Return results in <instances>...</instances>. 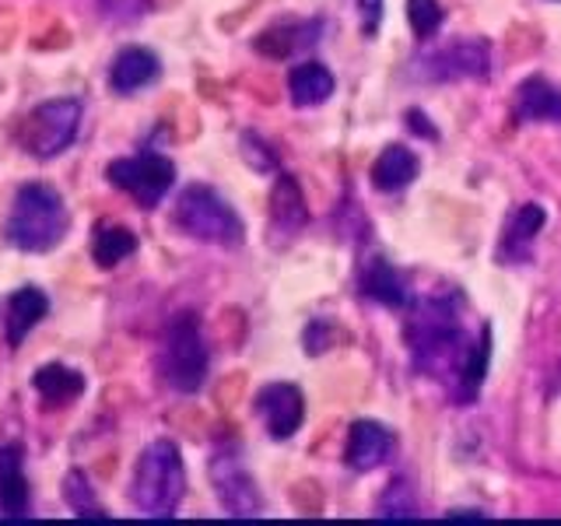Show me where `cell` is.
Returning a JSON list of instances; mask_svg holds the SVG:
<instances>
[{"instance_id":"obj_15","label":"cell","mask_w":561,"mask_h":526,"mask_svg":"<svg viewBox=\"0 0 561 526\" xmlns=\"http://www.w3.org/2000/svg\"><path fill=\"white\" fill-rule=\"evenodd\" d=\"M162 75V60L145 46H127L119 49L110 64V88L116 95H134L140 88H148Z\"/></svg>"},{"instance_id":"obj_25","label":"cell","mask_w":561,"mask_h":526,"mask_svg":"<svg viewBox=\"0 0 561 526\" xmlns=\"http://www.w3.org/2000/svg\"><path fill=\"white\" fill-rule=\"evenodd\" d=\"M408 22H411L417 39L425 43V39H432V35H438V28H443L446 11L438 0H408Z\"/></svg>"},{"instance_id":"obj_20","label":"cell","mask_w":561,"mask_h":526,"mask_svg":"<svg viewBox=\"0 0 561 526\" xmlns=\"http://www.w3.org/2000/svg\"><path fill=\"white\" fill-rule=\"evenodd\" d=\"M516 116L526 123H561V88L548 78H526L516 88Z\"/></svg>"},{"instance_id":"obj_26","label":"cell","mask_w":561,"mask_h":526,"mask_svg":"<svg viewBox=\"0 0 561 526\" xmlns=\"http://www.w3.org/2000/svg\"><path fill=\"white\" fill-rule=\"evenodd\" d=\"M417 505L408 481H390V488L382 491L379 499V519H414Z\"/></svg>"},{"instance_id":"obj_28","label":"cell","mask_w":561,"mask_h":526,"mask_svg":"<svg viewBox=\"0 0 561 526\" xmlns=\"http://www.w3.org/2000/svg\"><path fill=\"white\" fill-rule=\"evenodd\" d=\"M99 8L113 22H134V18L148 11V0H99Z\"/></svg>"},{"instance_id":"obj_7","label":"cell","mask_w":561,"mask_h":526,"mask_svg":"<svg viewBox=\"0 0 561 526\" xmlns=\"http://www.w3.org/2000/svg\"><path fill=\"white\" fill-rule=\"evenodd\" d=\"M105 180H110L116 190H123L127 197H134L137 207H158L165 201V193L175 183V165L165 155L158 151H140L134 158H116L105 169Z\"/></svg>"},{"instance_id":"obj_14","label":"cell","mask_w":561,"mask_h":526,"mask_svg":"<svg viewBox=\"0 0 561 526\" xmlns=\"http://www.w3.org/2000/svg\"><path fill=\"white\" fill-rule=\"evenodd\" d=\"M84 373H78L75 365H64V362H46L35 368L32 376V390L39 393L43 411H64L70 408L81 393H84Z\"/></svg>"},{"instance_id":"obj_16","label":"cell","mask_w":561,"mask_h":526,"mask_svg":"<svg viewBox=\"0 0 561 526\" xmlns=\"http://www.w3.org/2000/svg\"><path fill=\"white\" fill-rule=\"evenodd\" d=\"M543 221H548V215H543L540 204H519L505 221V232H502V242H499V260L502 263H519V260L530 256Z\"/></svg>"},{"instance_id":"obj_29","label":"cell","mask_w":561,"mask_h":526,"mask_svg":"<svg viewBox=\"0 0 561 526\" xmlns=\"http://www.w3.org/2000/svg\"><path fill=\"white\" fill-rule=\"evenodd\" d=\"M358 18H362V35L365 39H376V32L382 25V0H355Z\"/></svg>"},{"instance_id":"obj_21","label":"cell","mask_w":561,"mask_h":526,"mask_svg":"<svg viewBox=\"0 0 561 526\" xmlns=\"http://www.w3.org/2000/svg\"><path fill=\"white\" fill-rule=\"evenodd\" d=\"M417 172H421V162H417V155L411 148H403V145H386L379 151V158L373 162V186L382 190V193H397L403 186H411L417 180Z\"/></svg>"},{"instance_id":"obj_23","label":"cell","mask_w":561,"mask_h":526,"mask_svg":"<svg viewBox=\"0 0 561 526\" xmlns=\"http://www.w3.org/2000/svg\"><path fill=\"white\" fill-rule=\"evenodd\" d=\"M137 253V236L127 225H113V221H99L92 232V260L95 267L113 271L116 263H123L127 256Z\"/></svg>"},{"instance_id":"obj_9","label":"cell","mask_w":561,"mask_h":526,"mask_svg":"<svg viewBox=\"0 0 561 526\" xmlns=\"http://www.w3.org/2000/svg\"><path fill=\"white\" fill-rule=\"evenodd\" d=\"M488 70H491L488 39H456L443 49H435L425 60V78H432V81L488 78Z\"/></svg>"},{"instance_id":"obj_10","label":"cell","mask_w":561,"mask_h":526,"mask_svg":"<svg viewBox=\"0 0 561 526\" xmlns=\"http://www.w3.org/2000/svg\"><path fill=\"white\" fill-rule=\"evenodd\" d=\"M253 408L271 438H291L306 421V397L291 382H271L256 393Z\"/></svg>"},{"instance_id":"obj_1","label":"cell","mask_w":561,"mask_h":526,"mask_svg":"<svg viewBox=\"0 0 561 526\" xmlns=\"http://www.w3.org/2000/svg\"><path fill=\"white\" fill-rule=\"evenodd\" d=\"M408 344H411V358L417 365L421 376H435L456 379L463 373V362L473 347V338H467L460 327V312H456V298L453 295H432L421 298L417 306H411L408 316Z\"/></svg>"},{"instance_id":"obj_5","label":"cell","mask_w":561,"mask_h":526,"mask_svg":"<svg viewBox=\"0 0 561 526\" xmlns=\"http://www.w3.org/2000/svg\"><path fill=\"white\" fill-rule=\"evenodd\" d=\"M81 119H84V105L75 95L39 102L18 123V148L39 158V162H49V158L64 155L78 140Z\"/></svg>"},{"instance_id":"obj_31","label":"cell","mask_w":561,"mask_h":526,"mask_svg":"<svg viewBox=\"0 0 561 526\" xmlns=\"http://www.w3.org/2000/svg\"><path fill=\"white\" fill-rule=\"evenodd\" d=\"M408 127H411L417 137H432V140L438 137V130H435L432 123L425 119V113H421V110H411V113H408Z\"/></svg>"},{"instance_id":"obj_22","label":"cell","mask_w":561,"mask_h":526,"mask_svg":"<svg viewBox=\"0 0 561 526\" xmlns=\"http://www.w3.org/2000/svg\"><path fill=\"white\" fill-rule=\"evenodd\" d=\"M288 95L298 110H309V105H323L333 95V75L316 60H302L288 70Z\"/></svg>"},{"instance_id":"obj_11","label":"cell","mask_w":561,"mask_h":526,"mask_svg":"<svg viewBox=\"0 0 561 526\" xmlns=\"http://www.w3.org/2000/svg\"><path fill=\"white\" fill-rule=\"evenodd\" d=\"M393 432L379 425V421H355L347 428V446H344V464L355 473H368L382 467L393 453Z\"/></svg>"},{"instance_id":"obj_4","label":"cell","mask_w":561,"mask_h":526,"mask_svg":"<svg viewBox=\"0 0 561 526\" xmlns=\"http://www.w3.org/2000/svg\"><path fill=\"white\" fill-rule=\"evenodd\" d=\"M172 225L190 239L210 245H239L245 239V225L232 210V204L204 183H193L180 193L172 210Z\"/></svg>"},{"instance_id":"obj_8","label":"cell","mask_w":561,"mask_h":526,"mask_svg":"<svg viewBox=\"0 0 561 526\" xmlns=\"http://www.w3.org/2000/svg\"><path fill=\"white\" fill-rule=\"evenodd\" d=\"M210 484H215V495L221 502V508L236 519H253L260 516V491L253 473L245 470L239 449L232 446H218L215 456H210Z\"/></svg>"},{"instance_id":"obj_19","label":"cell","mask_w":561,"mask_h":526,"mask_svg":"<svg viewBox=\"0 0 561 526\" xmlns=\"http://www.w3.org/2000/svg\"><path fill=\"white\" fill-rule=\"evenodd\" d=\"M309 221V207L298 183L291 180L288 172L277 175L274 193H271V228L280 236H298Z\"/></svg>"},{"instance_id":"obj_30","label":"cell","mask_w":561,"mask_h":526,"mask_svg":"<svg viewBox=\"0 0 561 526\" xmlns=\"http://www.w3.org/2000/svg\"><path fill=\"white\" fill-rule=\"evenodd\" d=\"M330 341H333V330L327 320H316L306 327V351L309 355H323V351L330 347Z\"/></svg>"},{"instance_id":"obj_13","label":"cell","mask_w":561,"mask_h":526,"mask_svg":"<svg viewBox=\"0 0 561 526\" xmlns=\"http://www.w3.org/2000/svg\"><path fill=\"white\" fill-rule=\"evenodd\" d=\"M32 508L28 478H25V453L18 443H0V516L25 519Z\"/></svg>"},{"instance_id":"obj_27","label":"cell","mask_w":561,"mask_h":526,"mask_svg":"<svg viewBox=\"0 0 561 526\" xmlns=\"http://www.w3.org/2000/svg\"><path fill=\"white\" fill-rule=\"evenodd\" d=\"M242 155H245V162H250L256 172H274L277 169L274 151L267 148V140L256 137V134H242Z\"/></svg>"},{"instance_id":"obj_12","label":"cell","mask_w":561,"mask_h":526,"mask_svg":"<svg viewBox=\"0 0 561 526\" xmlns=\"http://www.w3.org/2000/svg\"><path fill=\"white\" fill-rule=\"evenodd\" d=\"M358 285H362V295L373 298V302H379V306H390V309H408L411 306L408 281H403V274L379 253H368L362 260Z\"/></svg>"},{"instance_id":"obj_6","label":"cell","mask_w":561,"mask_h":526,"mask_svg":"<svg viewBox=\"0 0 561 526\" xmlns=\"http://www.w3.org/2000/svg\"><path fill=\"white\" fill-rule=\"evenodd\" d=\"M207 365H210V355H207L197 312H175L165 327L162 355H158L162 379L175 393H197L207 379Z\"/></svg>"},{"instance_id":"obj_3","label":"cell","mask_w":561,"mask_h":526,"mask_svg":"<svg viewBox=\"0 0 561 526\" xmlns=\"http://www.w3.org/2000/svg\"><path fill=\"white\" fill-rule=\"evenodd\" d=\"M186 495V467L183 453L172 438H154L137 456L130 478V502L140 516L172 519Z\"/></svg>"},{"instance_id":"obj_18","label":"cell","mask_w":561,"mask_h":526,"mask_svg":"<svg viewBox=\"0 0 561 526\" xmlns=\"http://www.w3.org/2000/svg\"><path fill=\"white\" fill-rule=\"evenodd\" d=\"M46 312H49V298H46V291H39L35 285H25V288L11 291L8 316H4L8 344L22 347V341L28 338V333L46 320Z\"/></svg>"},{"instance_id":"obj_2","label":"cell","mask_w":561,"mask_h":526,"mask_svg":"<svg viewBox=\"0 0 561 526\" xmlns=\"http://www.w3.org/2000/svg\"><path fill=\"white\" fill-rule=\"evenodd\" d=\"M70 210L64 197L46 183H25L14 193L4 218V242L18 253H49L67 239Z\"/></svg>"},{"instance_id":"obj_17","label":"cell","mask_w":561,"mask_h":526,"mask_svg":"<svg viewBox=\"0 0 561 526\" xmlns=\"http://www.w3.org/2000/svg\"><path fill=\"white\" fill-rule=\"evenodd\" d=\"M320 32H323V22H285V25L260 32L253 39V49L271 60H288L320 43Z\"/></svg>"},{"instance_id":"obj_24","label":"cell","mask_w":561,"mask_h":526,"mask_svg":"<svg viewBox=\"0 0 561 526\" xmlns=\"http://www.w3.org/2000/svg\"><path fill=\"white\" fill-rule=\"evenodd\" d=\"M64 499L70 508H75V516H81V519H110L102 513V505L92 491V481L84 478V470H70L64 478Z\"/></svg>"}]
</instances>
